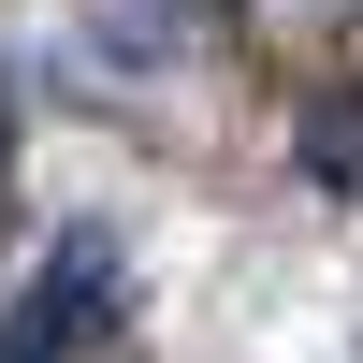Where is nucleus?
<instances>
[{
	"label": "nucleus",
	"instance_id": "2",
	"mask_svg": "<svg viewBox=\"0 0 363 363\" xmlns=\"http://www.w3.org/2000/svg\"><path fill=\"white\" fill-rule=\"evenodd\" d=\"M291 160H306L335 203H363V87H320V102L291 116Z\"/></svg>",
	"mask_w": 363,
	"mask_h": 363
},
{
	"label": "nucleus",
	"instance_id": "1",
	"mask_svg": "<svg viewBox=\"0 0 363 363\" xmlns=\"http://www.w3.org/2000/svg\"><path fill=\"white\" fill-rule=\"evenodd\" d=\"M116 320H131V247H116L102 218H73V233L15 277V349H0V363H87Z\"/></svg>",
	"mask_w": 363,
	"mask_h": 363
}]
</instances>
